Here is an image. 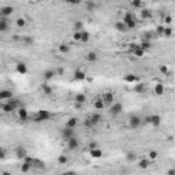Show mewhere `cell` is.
<instances>
[{"mask_svg":"<svg viewBox=\"0 0 175 175\" xmlns=\"http://www.w3.org/2000/svg\"><path fill=\"white\" fill-rule=\"evenodd\" d=\"M17 26H18V27L26 26V21H25L23 18H18V19H17Z\"/></svg>","mask_w":175,"mask_h":175,"instance_id":"obj_45","label":"cell"},{"mask_svg":"<svg viewBox=\"0 0 175 175\" xmlns=\"http://www.w3.org/2000/svg\"><path fill=\"white\" fill-rule=\"evenodd\" d=\"M105 1H111V0H105Z\"/></svg>","mask_w":175,"mask_h":175,"instance_id":"obj_57","label":"cell"},{"mask_svg":"<svg viewBox=\"0 0 175 175\" xmlns=\"http://www.w3.org/2000/svg\"><path fill=\"white\" fill-rule=\"evenodd\" d=\"M78 123H79V119L75 116L70 118L68 121H66V127H71V129H75L77 126H78Z\"/></svg>","mask_w":175,"mask_h":175,"instance_id":"obj_16","label":"cell"},{"mask_svg":"<svg viewBox=\"0 0 175 175\" xmlns=\"http://www.w3.org/2000/svg\"><path fill=\"white\" fill-rule=\"evenodd\" d=\"M160 71H162L163 74H168V67H167V66H160Z\"/></svg>","mask_w":175,"mask_h":175,"instance_id":"obj_53","label":"cell"},{"mask_svg":"<svg viewBox=\"0 0 175 175\" xmlns=\"http://www.w3.org/2000/svg\"><path fill=\"white\" fill-rule=\"evenodd\" d=\"M138 47H139L138 43H130V44H129V50L133 52V51H134L135 48H138Z\"/></svg>","mask_w":175,"mask_h":175,"instance_id":"obj_47","label":"cell"},{"mask_svg":"<svg viewBox=\"0 0 175 175\" xmlns=\"http://www.w3.org/2000/svg\"><path fill=\"white\" fill-rule=\"evenodd\" d=\"M155 37H156V33H155V31H145L144 34H142V38L149 40V41H153Z\"/></svg>","mask_w":175,"mask_h":175,"instance_id":"obj_32","label":"cell"},{"mask_svg":"<svg viewBox=\"0 0 175 175\" xmlns=\"http://www.w3.org/2000/svg\"><path fill=\"white\" fill-rule=\"evenodd\" d=\"M62 137L66 139V141L70 139L71 137H74V129H71V127H64L62 130Z\"/></svg>","mask_w":175,"mask_h":175,"instance_id":"obj_13","label":"cell"},{"mask_svg":"<svg viewBox=\"0 0 175 175\" xmlns=\"http://www.w3.org/2000/svg\"><path fill=\"white\" fill-rule=\"evenodd\" d=\"M74 29H75V30H82V22L81 21H77V22L74 23Z\"/></svg>","mask_w":175,"mask_h":175,"instance_id":"obj_48","label":"cell"},{"mask_svg":"<svg viewBox=\"0 0 175 175\" xmlns=\"http://www.w3.org/2000/svg\"><path fill=\"white\" fill-rule=\"evenodd\" d=\"M66 142H67V148L70 149V151H75V149H77V148H79V145H81L79 139L75 138V137H71V138L67 139Z\"/></svg>","mask_w":175,"mask_h":175,"instance_id":"obj_8","label":"cell"},{"mask_svg":"<svg viewBox=\"0 0 175 175\" xmlns=\"http://www.w3.org/2000/svg\"><path fill=\"white\" fill-rule=\"evenodd\" d=\"M130 4L133 8H138L141 10L144 7V3H142V0H130Z\"/></svg>","mask_w":175,"mask_h":175,"instance_id":"obj_30","label":"cell"},{"mask_svg":"<svg viewBox=\"0 0 175 175\" xmlns=\"http://www.w3.org/2000/svg\"><path fill=\"white\" fill-rule=\"evenodd\" d=\"M84 125H85L86 127H92V123H90V122H89V119H86V121L84 122Z\"/></svg>","mask_w":175,"mask_h":175,"instance_id":"obj_55","label":"cell"},{"mask_svg":"<svg viewBox=\"0 0 175 175\" xmlns=\"http://www.w3.org/2000/svg\"><path fill=\"white\" fill-rule=\"evenodd\" d=\"M58 163H59V164H62V166L67 164V163H68V157L66 156V155H62V156H59Z\"/></svg>","mask_w":175,"mask_h":175,"instance_id":"obj_40","label":"cell"},{"mask_svg":"<svg viewBox=\"0 0 175 175\" xmlns=\"http://www.w3.org/2000/svg\"><path fill=\"white\" fill-rule=\"evenodd\" d=\"M21 44L30 47V45L34 44V38H33V37H30V36H23V37H22V40H21Z\"/></svg>","mask_w":175,"mask_h":175,"instance_id":"obj_24","label":"cell"},{"mask_svg":"<svg viewBox=\"0 0 175 175\" xmlns=\"http://www.w3.org/2000/svg\"><path fill=\"white\" fill-rule=\"evenodd\" d=\"M30 168H31L30 164H27V163H25V162H23V164L21 166V171H22V172H27V171H30Z\"/></svg>","mask_w":175,"mask_h":175,"instance_id":"obj_43","label":"cell"},{"mask_svg":"<svg viewBox=\"0 0 175 175\" xmlns=\"http://www.w3.org/2000/svg\"><path fill=\"white\" fill-rule=\"evenodd\" d=\"M153 1H159V0H153Z\"/></svg>","mask_w":175,"mask_h":175,"instance_id":"obj_59","label":"cell"},{"mask_svg":"<svg viewBox=\"0 0 175 175\" xmlns=\"http://www.w3.org/2000/svg\"><path fill=\"white\" fill-rule=\"evenodd\" d=\"M85 59L88 62H96V60L99 59V55L96 54L94 51H90V52H88V54L85 55Z\"/></svg>","mask_w":175,"mask_h":175,"instance_id":"obj_21","label":"cell"},{"mask_svg":"<svg viewBox=\"0 0 175 175\" xmlns=\"http://www.w3.org/2000/svg\"><path fill=\"white\" fill-rule=\"evenodd\" d=\"M149 164H151V162H149L148 159H141L138 162V167L139 168H148Z\"/></svg>","mask_w":175,"mask_h":175,"instance_id":"obj_37","label":"cell"},{"mask_svg":"<svg viewBox=\"0 0 175 175\" xmlns=\"http://www.w3.org/2000/svg\"><path fill=\"white\" fill-rule=\"evenodd\" d=\"M88 119H89V122L92 123V126H96V125H99L100 122L103 121V116H101V114L96 112V114H92Z\"/></svg>","mask_w":175,"mask_h":175,"instance_id":"obj_10","label":"cell"},{"mask_svg":"<svg viewBox=\"0 0 175 175\" xmlns=\"http://www.w3.org/2000/svg\"><path fill=\"white\" fill-rule=\"evenodd\" d=\"M145 122H146V123H151L153 127H157V126H160V123H162V118L159 116V115H151V116L145 118Z\"/></svg>","mask_w":175,"mask_h":175,"instance_id":"obj_7","label":"cell"},{"mask_svg":"<svg viewBox=\"0 0 175 175\" xmlns=\"http://www.w3.org/2000/svg\"><path fill=\"white\" fill-rule=\"evenodd\" d=\"M82 0H66V3H68V4H79Z\"/></svg>","mask_w":175,"mask_h":175,"instance_id":"obj_52","label":"cell"},{"mask_svg":"<svg viewBox=\"0 0 175 175\" xmlns=\"http://www.w3.org/2000/svg\"><path fill=\"white\" fill-rule=\"evenodd\" d=\"M89 155L93 157V159H100V157L103 156V151H101V149H99V146H97V148L89 149Z\"/></svg>","mask_w":175,"mask_h":175,"instance_id":"obj_14","label":"cell"},{"mask_svg":"<svg viewBox=\"0 0 175 175\" xmlns=\"http://www.w3.org/2000/svg\"><path fill=\"white\" fill-rule=\"evenodd\" d=\"M17 71H18L19 74H26L27 73V66L25 64V63L19 62L18 64H17Z\"/></svg>","mask_w":175,"mask_h":175,"instance_id":"obj_27","label":"cell"},{"mask_svg":"<svg viewBox=\"0 0 175 175\" xmlns=\"http://www.w3.org/2000/svg\"><path fill=\"white\" fill-rule=\"evenodd\" d=\"M85 78H86V74L84 71H81V70L74 73V79H77V81H84Z\"/></svg>","mask_w":175,"mask_h":175,"instance_id":"obj_28","label":"cell"},{"mask_svg":"<svg viewBox=\"0 0 175 175\" xmlns=\"http://www.w3.org/2000/svg\"><path fill=\"white\" fill-rule=\"evenodd\" d=\"M122 111H123V105H122L121 103H115V104H111V105H109V114H111L112 116L121 115Z\"/></svg>","mask_w":175,"mask_h":175,"instance_id":"obj_5","label":"cell"},{"mask_svg":"<svg viewBox=\"0 0 175 175\" xmlns=\"http://www.w3.org/2000/svg\"><path fill=\"white\" fill-rule=\"evenodd\" d=\"M90 40V34L88 31L82 30V34H81V43H88Z\"/></svg>","mask_w":175,"mask_h":175,"instance_id":"obj_39","label":"cell"},{"mask_svg":"<svg viewBox=\"0 0 175 175\" xmlns=\"http://www.w3.org/2000/svg\"><path fill=\"white\" fill-rule=\"evenodd\" d=\"M164 23H167V25L172 23V17H171V15H166V17H164Z\"/></svg>","mask_w":175,"mask_h":175,"instance_id":"obj_49","label":"cell"},{"mask_svg":"<svg viewBox=\"0 0 175 175\" xmlns=\"http://www.w3.org/2000/svg\"><path fill=\"white\" fill-rule=\"evenodd\" d=\"M134 92L135 93H144V92H146V85H145V84H138V85H135Z\"/></svg>","mask_w":175,"mask_h":175,"instance_id":"obj_33","label":"cell"},{"mask_svg":"<svg viewBox=\"0 0 175 175\" xmlns=\"http://www.w3.org/2000/svg\"><path fill=\"white\" fill-rule=\"evenodd\" d=\"M174 174H175V170H174V168H171V170L167 171V175H174Z\"/></svg>","mask_w":175,"mask_h":175,"instance_id":"obj_56","label":"cell"},{"mask_svg":"<svg viewBox=\"0 0 175 175\" xmlns=\"http://www.w3.org/2000/svg\"><path fill=\"white\" fill-rule=\"evenodd\" d=\"M86 101V96L84 93H78L75 94V103H79V104H84Z\"/></svg>","mask_w":175,"mask_h":175,"instance_id":"obj_35","label":"cell"},{"mask_svg":"<svg viewBox=\"0 0 175 175\" xmlns=\"http://www.w3.org/2000/svg\"><path fill=\"white\" fill-rule=\"evenodd\" d=\"M58 50H59V52L60 54H68L70 52V47H68V44H59V47H58Z\"/></svg>","mask_w":175,"mask_h":175,"instance_id":"obj_31","label":"cell"},{"mask_svg":"<svg viewBox=\"0 0 175 175\" xmlns=\"http://www.w3.org/2000/svg\"><path fill=\"white\" fill-rule=\"evenodd\" d=\"M133 54L137 56V58H142L145 55V50L144 48H141V47H138V48H135L134 51H133Z\"/></svg>","mask_w":175,"mask_h":175,"instance_id":"obj_36","label":"cell"},{"mask_svg":"<svg viewBox=\"0 0 175 175\" xmlns=\"http://www.w3.org/2000/svg\"><path fill=\"white\" fill-rule=\"evenodd\" d=\"M157 155H159V153H157L156 151H151V152H149V157H151L152 160H155V159H156Z\"/></svg>","mask_w":175,"mask_h":175,"instance_id":"obj_50","label":"cell"},{"mask_svg":"<svg viewBox=\"0 0 175 175\" xmlns=\"http://www.w3.org/2000/svg\"><path fill=\"white\" fill-rule=\"evenodd\" d=\"M81 34H82V30H75L74 34H73V38L75 41H81Z\"/></svg>","mask_w":175,"mask_h":175,"instance_id":"obj_42","label":"cell"},{"mask_svg":"<svg viewBox=\"0 0 175 175\" xmlns=\"http://www.w3.org/2000/svg\"><path fill=\"white\" fill-rule=\"evenodd\" d=\"M126 160H127V162H133V160H135V153L134 152H129L127 155H126Z\"/></svg>","mask_w":175,"mask_h":175,"instance_id":"obj_44","label":"cell"},{"mask_svg":"<svg viewBox=\"0 0 175 175\" xmlns=\"http://www.w3.org/2000/svg\"><path fill=\"white\" fill-rule=\"evenodd\" d=\"M27 155V152H26V149L25 148H22V146H18V148L15 149V156L18 157V159H23V157Z\"/></svg>","mask_w":175,"mask_h":175,"instance_id":"obj_23","label":"cell"},{"mask_svg":"<svg viewBox=\"0 0 175 175\" xmlns=\"http://www.w3.org/2000/svg\"><path fill=\"white\" fill-rule=\"evenodd\" d=\"M40 88H41V92H43L45 96H51V94H52V92H54V90H52V88H51L48 84H43Z\"/></svg>","mask_w":175,"mask_h":175,"instance_id":"obj_25","label":"cell"},{"mask_svg":"<svg viewBox=\"0 0 175 175\" xmlns=\"http://www.w3.org/2000/svg\"><path fill=\"white\" fill-rule=\"evenodd\" d=\"M10 29V23H8V19L7 18H3L0 19V33H3V31H7Z\"/></svg>","mask_w":175,"mask_h":175,"instance_id":"obj_17","label":"cell"},{"mask_svg":"<svg viewBox=\"0 0 175 175\" xmlns=\"http://www.w3.org/2000/svg\"><path fill=\"white\" fill-rule=\"evenodd\" d=\"M86 8H88V11H94L97 8V4L94 3L93 0H86Z\"/></svg>","mask_w":175,"mask_h":175,"instance_id":"obj_34","label":"cell"},{"mask_svg":"<svg viewBox=\"0 0 175 175\" xmlns=\"http://www.w3.org/2000/svg\"><path fill=\"white\" fill-rule=\"evenodd\" d=\"M115 29H116L118 31H121V33H126V31L129 30L127 26H126V23L123 22V21H119V22L115 23Z\"/></svg>","mask_w":175,"mask_h":175,"instance_id":"obj_20","label":"cell"},{"mask_svg":"<svg viewBox=\"0 0 175 175\" xmlns=\"http://www.w3.org/2000/svg\"><path fill=\"white\" fill-rule=\"evenodd\" d=\"M101 99H103L105 107H109V105L114 104V101H115V96H114V93H111V92H105V93L101 96Z\"/></svg>","mask_w":175,"mask_h":175,"instance_id":"obj_6","label":"cell"},{"mask_svg":"<svg viewBox=\"0 0 175 175\" xmlns=\"http://www.w3.org/2000/svg\"><path fill=\"white\" fill-rule=\"evenodd\" d=\"M99 145H97V142L96 141H92V142H89V149H93V148H97Z\"/></svg>","mask_w":175,"mask_h":175,"instance_id":"obj_54","label":"cell"},{"mask_svg":"<svg viewBox=\"0 0 175 175\" xmlns=\"http://www.w3.org/2000/svg\"><path fill=\"white\" fill-rule=\"evenodd\" d=\"M122 21L126 23V26H127V29H129V30H130V29H135V27H137V19L134 18L133 13H130V11L125 13V15H123Z\"/></svg>","mask_w":175,"mask_h":175,"instance_id":"obj_1","label":"cell"},{"mask_svg":"<svg viewBox=\"0 0 175 175\" xmlns=\"http://www.w3.org/2000/svg\"><path fill=\"white\" fill-rule=\"evenodd\" d=\"M163 36L164 37H171L172 36V29H171V27H164V30H163Z\"/></svg>","mask_w":175,"mask_h":175,"instance_id":"obj_41","label":"cell"},{"mask_svg":"<svg viewBox=\"0 0 175 175\" xmlns=\"http://www.w3.org/2000/svg\"><path fill=\"white\" fill-rule=\"evenodd\" d=\"M139 15H141V18L142 19H148V18L152 17V13H151V10H148V8H141Z\"/></svg>","mask_w":175,"mask_h":175,"instance_id":"obj_29","label":"cell"},{"mask_svg":"<svg viewBox=\"0 0 175 175\" xmlns=\"http://www.w3.org/2000/svg\"><path fill=\"white\" fill-rule=\"evenodd\" d=\"M1 111H3V112H6V114L13 112V111H15V107H14L11 103H8V101H7L6 104H3V105H1Z\"/></svg>","mask_w":175,"mask_h":175,"instance_id":"obj_22","label":"cell"},{"mask_svg":"<svg viewBox=\"0 0 175 175\" xmlns=\"http://www.w3.org/2000/svg\"><path fill=\"white\" fill-rule=\"evenodd\" d=\"M18 116L21 119V122H27L29 121V114H27V109L25 107H19L18 108Z\"/></svg>","mask_w":175,"mask_h":175,"instance_id":"obj_11","label":"cell"},{"mask_svg":"<svg viewBox=\"0 0 175 175\" xmlns=\"http://www.w3.org/2000/svg\"><path fill=\"white\" fill-rule=\"evenodd\" d=\"M6 156H7V152H6L3 148H0V160H3Z\"/></svg>","mask_w":175,"mask_h":175,"instance_id":"obj_51","label":"cell"},{"mask_svg":"<svg viewBox=\"0 0 175 175\" xmlns=\"http://www.w3.org/2000/svg\"><path fill=\"white\" fill-rule=\"evenodd\" d=\"M1 18H3V17H1V15H0V19H1Z\"/></svg>","mask_w":175,"mask_h":175,"instance_id":"obj_58","label":"cell"},{"mask_svg":"<svg viewBox=\"0 0 175 175\" xmlns=\"http://www.w3.org/2000/svg\"><path fill=\"white\" fill-rule=\"evenodd\" d=\"M164 92H166V89H164L163 84H157L156 86H153V93L156 94V96H163Z\"/></svg>","mask_w":175,"mask_h":175,"instance_id":"obj_18","label":"cell"},{"mask_svg":"<svg viewBox=\"0 0 175 175\" xmlns=\"http://www.w3.org/2000/svg\"><path fill=\"white\" fill-rule=\"evenodd\" d=\"M125 81H126V82H134V81H138V77L134 75V74H127V75H125Z\"/></svg>","mask_w":175,"mask_h":175,"instance_id":"obj_38","label":"cell"},{"mask_svg":"<svg viewBox=\"0 0 175 175\" xmlns=\"http://www.w3.org/2000/svg\"><path fill=\"white\" fill-rule=\"evenodd\" d=\"M142 123V118L138 116V115H131L130 119H129V126L130 129H138Z\"/></svg>","mask_w":175,"mask_h":175,"instance_id":"obj_4","label":"cell"},{"mask_svg":"<svg viewBox=\"0 0 175 175\" xmlns=\"http://www.w3.org/2000/svg\"><path fill=\"white\" fill-rule=\"evenodd\" d=\"M163 30H164V26H157L155 33H156V36H163Z\"/></svg>","mask_w":175,"mask_h":175,"instance_id":"obj_46","label":"cell"},{"mask_svg":"<svg viewBox=\"0 0 175 175\" xmlns=\"http://www.w3.org/2000/svg\"><path fill=\"white\" fill-rule=\"evenodd\" d=\"M93 107L96 108V109H104V107H105V104H104L103 99H101V96H99V97H96L93 101Z\"/></svg>","mask_w":175,"mask_h":175,"instance_id":"obj_15","label":"cell"},{"mask_svg":"<svg viewBox=\"0 0 175 175\" xmlns=\"http://www.w3.org/2000/svg\"><path fill=\"white\" fill-rule=\"evenodd\" d=\"M25 163H27V164H30L33 168H44L45 164L43 160H38V159H36V157H31L29 156V155H26V156L22 159Z\"/></svg>","mask_w":175,"mask_h":175,"instance_id":"obj_2","label":"cell"},{"mask_svg":"<svg viewBox=\"0 0 175 175\" xmlns=\"http://www.w3.org/2000/svg\"><path fill=\"white\" fill-rule=\"evenodd\" d=\"M13 14H14V7H11V6H4V7L0 8V15L4 17V18H8Z\"/></svg>","mask_w":175,"mask_h":175,"instance_id":"obj_9","label":"cell"},{"mask_svg":"<svg viewBox=\"0 0 175 175\" xmlns=\"http://www.w3.org/2000/svg\"><path fill=\"white\" fill-rule=\"evenodd\" d=\"M152 41H149V40H145V38H141V43H139V47L141 48H144L145 51L146 50H151L152 48Z\"/></svg>","mask_w":175,"mask_h":175,"instance_id":"obj_26","label":"cell"},{"mask_svg":"<svg viewBox=\"0 0 175 175\" xmlns=\"http://www.w3.org/2000/svg\"><path fill=\"white\" fill-rule=\"evenodd\" d=\"M55 77H56V71L55 70H45L44 73H43V79L44 81H51V79H54Z\"/></svg>","mask_w":175,"mask_h":175,"instance_id":"obj_12","label":"cell"},{"mask_svg":"<svg viewBox=\"0 0 175 175\" xmlns=\"http://www.w3.org/2000/svg\"><path fill=\"white\" fill-rule=\"evenodd\" d=\"M50 119H51V114L48 111H38L36 115H33L30 118V121L34 122V123H41V122L50 121Z\"/></svg>","mask_w":175,"mask_h":175,"instance_id":"obj_3","label":"cell"},{"mask_svg":"<svg viewBox=\"0 0 175 175\" xmlns=\"http://www.w3.org/2000/svg\"><path fill=\"white\" fill-rule=\"evenodd\" d=\"M14 93L11 90H0V100H8L13 99Z\"/></svg>","mask_w":175,"mask_h":175,"instance_id":"obj_19","label":"cell"}]
</instances>
